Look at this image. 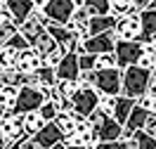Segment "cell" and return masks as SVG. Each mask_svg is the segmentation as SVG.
Here are the masks:
<instances>
[{
    "label": "cell",
    "instance_id": "bcb514c9",
    "mask_svg": "<svg viewBox=\"0 0 156 149\" xmlns=\"http://www.w3.org/2000/svg\"><path fill=\"white\" fill-rule=\"evenodd\" d=\"M48 2H50V0H33V7H36V10H45Z\"/></svg>",
    "mask_w": 156,
    "mask_h": 149
},
{
    "label": "cell",
    "instance_id": "f907efd6",
    "mask_svg": "<svg viewBox=\"0 0 156 149\" xmlns=\"http://www.w3.org/2000/svg\"><path fill=\"white\" fill-rule=\"evenodd\" d=\"M154 59H156V52H154ZM154 73H156V64H154Z\"/></svg>",
    "mask_w": 156,
    "mask_h": 149
},
{
    "label": "cell",
    "instance_id": "1f68e13d",
    "mask_svg": "<svg viewBox=\"0 0 156 149\" xmlns=\"http://www.w3.org/2000/svg\"><path fill=\"white\" fill-rule=\"evenodd\" d=\"M55 88H57V92L62 95V97H73L80 85H78V80H57Z\"/></svg>",
    "mask_w": 156,
    "mask_h": 149
},
{
    "label": "cell",
    "instance_id": "7a4b0ae2",
    "mask_svg": "<svg viewBox=\"0 0 156 149\" xmlns=\"http://www.w3.org/2000/svg\"><path fill=\"white\" fill-rule=\"evenodd\" d=\"M90 126L95 128L99 142H114V140H121V133H123V126L118 123L114 116H109L104 111H92L90 114Z\"/></svg>",
    "mask_w": 156,
    "mask_h": 149
},
{
    "label": "cell",
    "instance_id": "603a6c76",
    "mask_svg": "<svg viewBox=\"0 0 156 149\" xmlns=\"http://www.w3.org/2000/svg\"><path fill=\"white\" fill-rule=\"evenodd\" d=\"M149 119H151V114L135 104V109L130 111V116H128L126 128H128V130H133V133H135V130H144V126H147V121H149Z\"/></svg>",
    "mask_w": 156,
    "mask_h": 149
},
{
    "label": "cell",
    "instance_id": "4fadbf2b",
    "mask_svg": "<svg viewBox=\"0 0 156 149\" xmlns=\"http://www.w3.org/2000/svg\"><path fill=\"white\" fill-rule=\"evenodd\" d=\"M55 71H57V80H78V76H80L78 55L76 52H66V57L62 59V64Z\"/></svg>",
    "mask_w": 156,
    "mask_h": 149
},
{
    "label": "cell",
    "instance_id": "4316f807",
    "mask_svg": "<svg viewBox=\"0 0 156 149\" xmlns=\"http://www.w3.org/2000/svg\"><path fill=\"white\" fill-rule=\"evenodd\" d=\"M83 7H85L92 17H107V14H111V5H109V0H85Z\"/></svg>",
    "mask_w": 156,
    "mask_h": 149
},
{
    "label": "cell",
    "instance_id": "2e32d148",
    "mask_svg": "<svg viewBox=\"0 0 156 149\" xmlns=\"http://www.w3.org/2000/svg\"><path fill=\"white\" fill-rule=\"evenodd\" d=\"M33 140H36L43 149H55L59 142H64V135L59 133V128L55 126V121H52V123H48L45 128L40 130L38 135H33Z\"/></svg>",
    "mask_w": 156,
    "mask_h": 149
},
{
    "label": "cell",
    "instance_id": "3957f363",
    "mask_svg": "<svg viewBox=\"0 0 156 149\" xmlns=\"http://www.w3.org/2000/svg\"><path fill=\"white\" fill-rule=\"evenodd\" d=\"M99 95L102 92H97V88H78V92L73 95V116L80 121L90 119V114L92 111H97L99 107Z\"/></svg>",
    "mask_w": 156,
    "mask_h": 149
},
{
    "label": "cell",
    "instance_id": "f1b7e54d",
    "mask_svg": "<svg viewBox=\"0 0 156 149\" xmlns=\"http://www.w3.org/2000/svg\"><path fill=\"white\" fill-rule=\"evenodd\" d=\"M111 5V17H126V14H133V0H109Z\"/></svg>",
    "mask_w": 156,
    "mask_h": 149
},
{
    "label": "cell",
    "instance_id": "9c48e42d",
    "mask_svg": "<svg viewBox=\"0 0 156 149\" xmlns=\"http://www.w3.org/2000/svg\"><path fill=\"white\" fill-rule=\"evenodd\" d=\"M118 36L116 31H107V33H99V36H90L88 40H83V48L88 55H109L116 50Z\"/></svg>",
    "mask_w": 156,
    "mask_h": 149
},
{
    "label": "cell",
    "instance_id": "9f6ffc18",
    "mask_svg": "<svg viewBox=\"0 0 156 149\" xmlns=\"http://www.w3.org/2000/svg\"><path fill=\"white\" fill-rule=\"evenodd\" d=\"M0 88H2V85H0Z\"/></svg>",
    "mask_w": 156,
    "mask_h": 149
},
{
    "label": "cell",
    "instance_id": "484cf974",
    "mask_svg": "<svg viewBox=\"0 0 156 149\" xmlns=\"http://www.w3.org/2000/svg\"><path fill=\"white\" fill-rule=\"evenodd\" d=\"M17 102H19V88H14V85H2L0 88V107L5 111H14Z\"/></svg>",
    "mask_w": 156,
    "mask_h": 149
},
{
    "label": "cell",
    "instance_id": "7dc6e473",
    "mask_svg": "<svg viewBox=\"0 0 156 149\" xmlns=\"http://www.w3.org/2000/svg\"><path fill=\"white\" fill-rule=\"evenodd\" d=\"M133 135H135V133H133V130H128V128H123V133H121V140H133Z\"/></svg>",
    "mask_w": 156,
    "mask_h": 149
},
{
    "label": "cell",
    "instance_id": "f5cc1de1",
    "mask_svg": "<svg viewBox=\"0 0 156 149\" xmlns=\"http://www.w3.org/2000/svg\"><path fill=\"white\" fill-rule=\"evenodd\" d=\"M0 7H2V0H0Z\"/></svg>",
    "mask_w": 156,
    "mask_h": 149
},
{
    "label": "cell",
    "instance_id": "836d02e7",
    "mask_svg": "<svg viewBox=\"0 0 156 149\" xmlns=\"http://www.w3.org/2000/svg\"><path fill=\"white\" fill-rule=\"evenodd\" d=\"M116 99H118L116 95H99V107H97V109L111 116L114 109H116Z\"/></svg>",
    "mask_w": 156,
    "mask_h": 149
},
{
    "label": "cell",
    "instance_id": "ffe728a7",
    "mask_svg": "<svg viewBox=\"0 0 156 149\" xmlns=\"http://www.w3.org/2000/svg\"><path fill=\"white\" fill-rule=\"evenodd\" d=\"M57 45H59V43H57L55 38H52V36H50V31L45 29V31H43V33L38 36V38L33 40V45H31V48L36 50V52H38L40 57H43V59H45V57H48L50 52H52V50L57 48Z\"/></svg>",
    "mask_w": 156,
    "mask_h": 149
},
{
    "label": "cell",
    "instance_id": "db71d44e",
    "mask_svg": "<svg viewBox=\"0 0 156 149\" xmlns=\"http://www.w3.org/2000/svg\"><path fill=\"white\" fill-rule=\"evenodd\" d=\"M0 48H2V43H0Z\"/></svg>",
    "mask_w": 156,
    "mask_h": 149
},
{
    "label": "cell",
    "instance_id": "277c9868",
    "mask_svg": "<svg viewBox=\"0 0 156 149\" xmlns=\"http://www.w3.org/2000/svg\"><path fill=\"white\" fill-rule=\"evenodd\" d=\"M114 55H116L118 69L126 71L128 66H135L137 59L144 55V43H140V40H118Z\"/></svg>",
    "mask_w": 156,
    "mask_h": 149
},
{
    "label": "cell",
    "instance_id": "b9f144b4",
    "mask_svg": "<svg viewBox=\"0 0 156 149\" xmlns=\"http://www.w3.org/2000/svg\"><path fill=\"white\" fill-rule=\"evenodd\" d=\"M144 130H147V133H149V135H151V137L156 140V116H151V119L147 121V126H144Z\"/></svg>",
    "mask_w": 156,
    "mask_h": 149
},
{
    "label": "cell",
    "instance_id": "30bf717a",
    "mask_svg": "<svg viewBox=\"0 0 156 149\" xmlns=\"http://www.w3.org/2000/svg\"><path fill=\"white\" fill-rule=\"evenodd\" d=\"M114 31H116L118 40H140V36H142V19H140V14L118 17Z\"/></svg>",
    "mask_w": 156,
    "mask_h": 149
},
{
    "label": "cell",
    "instance_id": "60d3db41",
    "mask_svg": "<svg viewBox=\"0 0 156 149\" xmlns=\"http://www.w3.org/2000/svg\"><path fill=\"white\" fill-rule=\"evenodd\" d=\"M12 149H43V147L33 137H26V140H21V142H17V144H12Z\"/></svg>",
    "mask_w": 156,
    "mask_h": 149
},
{
    "label": "cell",
    "instance_id": "7bdbcfd3",
    "mask_svg": "<svg viewBox=\"0 0 156 149\" xmlns=\"http://www.w3.org/2000/svg\"><path fill=\"white\" fill-rule=\"evenodd\" d=\"M7 21H12V17H10V12H7V7L2 5V7H0V26H5Z\"/></svg>",
    "mask_w": 156,
    "mask_h": 149
},
{
    "label": "cell",
    "instance_id": "8992f818",
    "mask_svg": "<svg viewBox=\"0 0 156 149\" xmlns=\"http://www.w3.org/2000/svg\"><path fill=\"white\" fill-rule=\"evenodd\" d=\"M0 128H2V133L7 135V140L12 144L29 137L26 130H24V114H19V111H5L2 119H0Z\"/></svg>",
    "mask_w": 156,
    "mask_h": 149
},
{
    "label": "cell",
    "instance_id": "52a82bcc",
    "mask_svg": "<svg viewBox=\"0 0 156 149\" xmlns=\"http://www.w3.org/2000/svg\"><path fill=\"white\" fill-rule=\"evenodd\" d=\"M48 99L43 95V90L40 88H33V85H24L19 88V102H17V107L14 111H19V114H29V111H38L43 104H45Z\"/></svg>",
    "mask_w": 156,
    "mask_h": 149
},
{
    "label": "cell",
    "instance_id": "6da1fadb",
    "mask_svg": "<svg viewBox=\"0 0 156 149\" xmlns=\"http://www.w3.org/2000/svg\"><path fill=\"white\" fill-rule=\"evenodd\" d=\"M149 80H151V71L142 69V66H128L123 71V90L121 95L130 99H137L147 95V88H149Z\"/></svg>",
    "mask_w": 156,
    "mask_h": 149
},
{
    "label": "cell",
    "instance_id": "d6986e66",
    "mask_svg": "<svg viewBox=\"0 0 156 149\" xmlns=\"http://www.w3.org/2000/svg\"><path fill=\"white\" fill-rule=\"evenodd\" d=\"M135 109V99H130V97H123V95H118L116 99V109H114V119L126 128V123H128V116H130V111Z\"/></svg>",
    "mask_w": 156,
    "mask_h": 149
},
{
    "label": "cell",
    "instance_id": "816d5d0a",
    "mask_svg": "<svg viewBox=\"0 0 156 149\" xmlns=\"http://www.w3.org/2000/svg\"><path fill=\"white\" fill-rule=\"evenodd\" d=\"M151 116H156V107H154V111H151Z\"/></svg>",
    "mask_w": 156,
    "mask_h": 149
},
{
    "label": "cell",
    "instance_id": "681fc988",
    "mask_svg": "<svg viewBox=\"0 0 156 149\" xmlns=\"http://www.w3.org/2000/svg\"><path fill=\"white\" fill-rule=\"evenodd\" d=\"M2 114H5V109H2V107H0V119H2Z\"/></svg>",
    "mask_w": 156,
    "mask_h": 149
},
{
    "label": "cell",
    "instance_id": "74e56055",
    "mask_svg": "<svg viewBox=\"0 0 156 149\" xmlns=\"http://www.w3.org/2000/svg\"><path fill=\"white\" fill-rule=\"evenodd\" d=\"M80 71H95V55H78Z\"/></svg>",
    "mask_w": 156,
    "mask_h": 149
},
{
    "label": "cell",
    "instance_id": "6f0895ef",
    "mask_svg": "<svg viewBox=\"0 0 156 149\" xmlns=\"http://www.w3.org/2000/svg\"><path fill=\"white\" fill-rule=\"evenodd\" d=\"M55 149H57V147H55Z\"/></svg>",
    "mask_w": 156,
    "mask_h": 149
},
{
    "label": "cell",
    "instance_id": "11a10c76",
    "mask_svg": "<svg viewBox=\"0 0 156 149\" xmlns=\"http://www.w3.org/2000/svg\"><path fill=\"white\" fill-rule=\"evenodd\" d=\"M154 5H156V0H154Z\"/></svg>",
    "mask_w": 156,
    "mask_h": 149
},
{
    "label": "cell",
    "instance_id": "8d00e7d4",
    "mask_svg": "<svg viewBox=\"0 0 156 149\" xmlns=\"http://www.w3.org/2000/svg\"><path fill=\"white\" fill-rule=\"evenodd\" d=\"M135 104L151 114V111H154V107H156V97H151V95H142V97H137V99H135Z\"/></svg>",
    "mask_w": 156,
    "mask_h": 149
},
{
    "label": "cell",
    "instance_id": "5b68a950",
    "mask_svg": "<svg viewBox=\"0 0 156 149\" xmlns=\"http://www.w3.org/2000/svg\"><path fill=\"white\" fill-rule=\"evenodd\" d=\"M95 88L97 92L102 95H121V90H123V71L114 66V69H102L97 71V83H95Z\"/></svg>",
    "mask_w": 156,
    "mask_h": 149
},
{
    "label": "cell",
    "instance_id": "7c38bea8",
    "mask_svg": "<svg viewBox=\"0 0 156 149\" xmlns=\"http://www.w3.org/2000/svg\"><path fill=\"white\" fill-rule=\"evenodd\" d=\"M2 5L7 7L12 21H14L17 26H21V24L31 17V12L36 10V7H33V0H2Z\"/></svg>",
    "mask_w": 156,
    "mask_h": 149
},
{
    "label": "cell",
    "instance_id": "c3c4849f",
    "mask_svg": "<svg viewBox=\"0 0 156 149\" xmlns=\"http://www.w3.org/2000/svg\"><path fill=\"white\" fill-rule=\"evenodd\" d=\"M149 43H151V45H154V50H156V36H154L151 40H149Z\"/></svg>",
    "mask_w": 156,
    "mask_h": 149
},
{
    "label": "cell",
    "instance_id": "7402d4cb",
    "mask_svg": "<svg viewBox=\"0 0 156 149\" xmlns=\"http://www.w3.org/2000/svg\"><path fill=\"white\" fill-rule=\"evenodd\" d=\"M48 31H50V36L57 40L62 48H69V45L76 40V36H73L66 26H62V24H52V21H50V24H48ZM66 52H69V50H66Z\"/></svg>",
    "mask_w": 156,
    "mask_h": 149
},
{
    "label": "cell",
    "instance_id": "4dcf8cb0",
    "mask_svg": "<svg viewBox=\"0 0 156 149\" xmlns=\"http://www.w3.org/2000/svg\"><path fill=\"white\" fill-rule=\"evenodd\" d=\"M118 66L116 64V55L109 52V55H95V71H102V69H114Z\"/></svg>",
    "mask_w": 156,
    "mask_h": 149
},
{
    "label": "cell",
    "instance_id": "e575fe53",
    "mask_svg": "<svg viewBox=\"0 0 156 149\" xmlns=\"http://www.w3.org/2000/svg\"><path fill=\"white\" fill-rule=\"evenodd\" d=\"M38 111H40V116L48 121V123H52V121L59 116V109H57V104H55V102H45V104H43Z\"/></svg>",
    "mask_w": 156,
    "mask_h": 149
},
{
    "label": "cell",
    "instance_id": "83f0119b",
    "mask_svg": "<svg viewBox=\"0 0 156 149\" xmlns=\"http://www.w3.org/2000/svg\"><path fill=\"white\" fill-rule=\"evenodd\" d=\"M17 59H19V50L17 48H12V45H2L0 48V66L2 69L17 66Z\"/></svg>",
    "mask_w": 156,
    "mask_h": 149
},
{
    "label": "cell",
    "instance_id": "d590c367",
    "mask_svg": "<svg viewBox=\"0 0 156 149\" xmlns=\"http://www.w3.org/2000/svg\"><path fill=\"white\" fill-rule=\"evenodd\" d=\"M95 83H97V71H80V76H78L80 88H95Z\"/></svg>",
    "mask_w": 156,
    "mask_h": 149
},
{
    "label": "cell",
    "instance_id": "ab89813d",
    "mask_svg": "<svg viewBox=\"0 0 156 149\" xmlns=\"http://www.w3.org/2000/svg\"><path fill=\"white\" fill-rule=\"evenodd\" d=\"M154 5V0H133V14H142Z\"/></svg>",
    "mask_w": 156,
    "mask_h": 149
},
{
    "label": "cell",
    "instance_id": "d4e9b609",
    "mask_svg": "<svg viewBox=\"0 0 156 149\" xmlns=\"http://www.w3.org/2000/svg\"><path fill=\"white\" fill-rule=\"evenodd\" d=\"M78 121H80V119H76L73 114H59L57 119H55V126L59 128V133H62V135H64V140H66V137H71V135L76 133Z\"/></svg>",
    "mask_w": 156,
    "mask_h": 149
},
{
    "label": "cell",
    "instance_id": "cb8c5ba5",
    "mask_svg": "<svg viewBox=\"0 0 156 149\" xmlns=\"http://www.w3.org/2000/svg\"><path fill=\"white\" fill-rule=\"evenodd\" d=\"M116 29V17H92L90 19V36H99V33H107V31Z\"/></svg>",
    "mask_w": 156,
    "mask_h": 149
},
{
    "label": "cell",
    "instance_id": "d6a6232c",
    "mask_svg": "<svg viewBox=\"0 0 156 149\" xmlns=\"http://www.w3.org/2000/svg\"><path fill=\"white\" fill-rule=\"evenodd\" d=\"M64 57H66V48H62V45H57V48L52 50V52H50L48 57H45V66H52V69H57L59 64H62V59H64Z\"/></svg>",
    "mask_w": 156,
    "mask_h": 149
},
{
    "label": "cell",
    "instance_id": "5bb4252c",
    "mask_svg": "<svg viewBox=\"0 0 156 149\" xmlns=\"http://www.w3.org/2000/svg\"><path fill=\"white\" fill-rule=\"evenodd\" d=\"M26 85H33V88H55L57 85V71L52 69V66L43 64L36 73H29Z\"/></svg>",
    "mask_w": 156,
    "mask_h": 149
},
{
    "label": "cell",
    "instance_id": "f546056e",
    "mask_svg": "<svg viewBox=\"0 0 156 149\" xmlns=\"http://www.w3.org/2000/svg\"><path fill=\"white\" fill-rule=\"evenodd\" d=\"M133 142H135V147H137V149H156V140L151 137L147 130H135Z\"/></svg>",
    "mask_w": 156,
    "mask_h": 149
},
{
    "label": "cell",
    "instance_id": "ac0fdd59",
    "mask_svg": "<svg viewBox=\"0 0 156 149\" xmlns=\"http://www.w3.org/2000/svg\"><path fill=\"white\" fill-rule=\"evenodd\" d=\"M26 78H29V73H21L17 66L0 69V85H14V88H24V85H26Z\"/></svg>",
    "mask_w": 156,
    "mask_h": 149
},
{
    "label": "cell",
    "instance_id": "f35d334b",
    "mask_svg": "<svg viewBox=\"0 0 156 149\" xmlns=\"http://www.w3.org/2000/svg\"><path fill=\"white\" fill-rule=\"evenodd\" d=\"M154 64H156V59H154V52H144L140 59H137V66H142V69H147V71H151L154 73Z\"/></svg>",
    "mask_w": 156,
    "mask_h": 149
},
{
    "label": "cell",
    "instance_id": "f6af8a7d",
    "mask_svg": "<svg viewBox=\"0 0 156 149\" xmlns=\"http://www.w3.org/2000/svg\"><path fill=\"white\" fill-rule=\"evenodd\" d=\"M12 147V142L7 140V135L2 133V128H0V149H10Z\"/></svg>",
    "mask_w": 156,
    "mask_h": 149
},
{
    "label": "cell",
    "instance_id": "44dd1931",
    "mask_svg": "<svg viewBox=\"0 0 156 149\" xmlns=\"http://www.w3.org/2000/svg\"><path fill=\"white\" fill-rule=\"evenodd\" d=\"M45 126H48V121L40 116V111H29V114H24V130H26L29 137L38 135Z\"/></svg>",
    "mask_w": 156,
    "mask_h": 149
},
{
    "label": "cell",
    "instance_id": "9a60e30c",
    "mask_svg": "<svg viewBox=\"0 0 156 149\" xmlns=\"http://www.w3.org/2000/svg\"><path fill=\"white\" fill-rule=\"evenodd\" d=\"M45 62H43V57H40L38 52L33 48H26L19 52V59H17V69L21 71V73H36V71L43 66Z\"/></svg>",
    "mask_w": 156,
    "mask_h": 149
},
{
    "label": "cell",
    "instance_id": "8fae6325",
    "mask_svg": "<svg viewBox=\"0 0 156 149\" xmlns=\"http://www.w3.org/2000/svg\"><path fill=\"white\" fill-rule=\"evenodd\" d=\"M66 144H78V147H90V149H95L99 144V140H97V133H95V128L90 126V121H78V128L76 133L71 135V137L64 140Z\"/></svg>",
    "mask_w": 156,
    "mask_h": 149
},
{
    "label": "cell",
    "instance_id": "ba28073f",
    "mask_svg": "<svg viewBox=\"0 0 156 149\" xmlns=\"http://www.w3.org/2000/svg\"><path fill=\"white\" fill-rule=\"evenodd\" d=\"M76 2L73 0H50L48 7H45V14H48V19L52 24H62V26H66L71 17H73V12H76Z\"/></svg>",
    "mask_w": 156,
    "mask_h": 149
},
{
    "label": "cell",
    "instance_id": "ee69618b",
    "mask_svg": "<svg viewBox=\"0 0 156 149\" xmlns=\"http://www.w3.org/2000/svg\"><path fill=\"white\" fill-rule=\"evenodd\" d=\"M147 95L156 97V73H151V80H149V88H147Z\"/></svg>",
    "mask_w": 156,
    "mask_h": 149
},
{
    "label": "cell",
    "instance_id": "e0dca14e",
    "mask_svg": "<svg viewBox=\"0 0 156 149\" xmlns=\"http://www.w3.org/2000/svg\"><path fill=\"white\" fill-rule=\"evenodd\" d=\"M142 19V36H140V43H149V40L156 36V5H151L149 10H144L140 14Z\"/></svg>",
    "mask_w": 156,
    "mask_h": 149
}]
</instances>
